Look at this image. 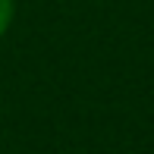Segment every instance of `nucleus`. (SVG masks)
I'll return each instance as SVG.
<instances>
[{"label":"nucleus","mask_w":154,"mask_h":154,"mask_svg":"<svg viewBox=\"0 0 154 154\" xmlns=\"http://www.w3.org/2000/svg\"><path fill=\"white\" fill-rule=\"evenodd\" d=\"M13 22V0H0V35L10 29Z\"/></svg>","instance_id":"1"}]
</instances>
